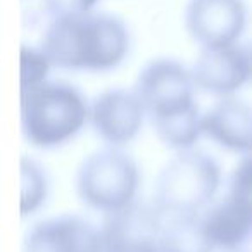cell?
<instances>
[{"label": "cell", "instance_id": "obj_1", "mask_svg": "<svg viewBox=\"0 0 252 252\" xmlns=\"http://www.w3.org/2000/svg\"><path fill=\"white\" fill-rule=\"evenodd\" d=\"M40 47L59 69L109 71L128 56L130 33L118 18L92 11L50 19Z\"/></svg>", "mask_w": 252, "mask_h": 252}, {"label": "cell", "instance_id": "obj_2", "mask_svg": "<svg viewBox=\"0 0 252 252\" xmlns=\"http://www.w3.org/2000/svg\"><path fill=\"white\" fill-rule=\"evenodd\" d=\"M90 121V105L76 87L45 81L21 94V128L26 142L52 149L73 140Z\"/></svg>", "mask_w": 252, "mask_h": 252}, {"label": "cell", "instance_id": "obj_3", "mask_svg": "<svg viewBox=\"0 0 252 252\" xmlns=\"http://www.w3.org/2000/svg\"><path fill=\"white\" fill-rule=\"evenodd\" d=\"M221 185L218 162L195 149L169 159L156 182L154 206L164 218L200 216Z\"/></svg>", "mask_w": 252, "mask_h": 252}, {"label": "cell", "instance_id": "obj_4", "mask_svg": "<svg viewBox=\"0 0 252 252\" xmlns=\"http://www.w3.org/2000/svg\"><path fill=\"white\" fill-rule=\"evenodd\" d=\"M140 171L133 158L119 147L95 151L81 162L76 190L88 207L105 214L118 213L137 202Z\"/></svg>", "mask_w": 252, "mask_h": 252}, {"label": "cell", "instance_id": "obj_5", "mask_svg": "<svg viewBox=\"0 0 252 252\" xmlns=\"http://www.w3.org/2000/svg\"><path fill=\"white\" fill-rule=\"evenodd\" d=\"M195 90L192 69L175 59H154L145 64L135 85V94L151 119L195 107Z\"/></svg>", "mask_w": 252, "mask_h": 252}, {"label": "cell", "instance_id": "obj_6", "mask_svg": "<svg viewBox=\"0 0 252 252\" xmlns=\"http://www.w3.org/2000/svg\"><path fill=\"white\" fill-rule=\"evenodd\" d=\"M185 26L202 49L237 45L247 26V7L244 0H189Z\"/></svg>", "mask_w": 252, "mask_h": 252}, {"label": "cell", "instance_id": "obj_7", "mask_svg": "<svg viewBox=\"0 0 252 252\" xmlns=\"http://www.w3.org/2000/svg\"><path fill=\"white\" fill-rule=\"evenodd\" d=\"M100 230L104 252H162L159 244L162 214L154 204L133 202L118 213L107 214Z\"/></svg>", "mask_w": 252, "mask_h": 252}, {"label": "cell", "instance_id": "obj_8", "mask_svg": "<svg viewBox=\"0 0 252 252\" xmlns=\"http://www.w3.org/2000/svg\"><path fill=\"white\" fill-rule=\"evenodd\" d=\"M147 116L138 95L123 88H109L90 104V125L111 147L131 142L142 130Z\"/></svg>", "mask_w": 252, "mask_h": 252}, {"label": "cell", "instance_id": "obj_9", "mask_svg": "<svg viewBox=\"0 0 252 252\" xmlns=\"http://www.w3.org/2000/svg\"><path fill=\"white\" fill-rule=\"evenodd\" d=\"M197 90L218 98L233 97L245 83H251L247 47L228 45L202 49L192 67Z\"/></svg>", "mask_w": 252, "mask_h": 252}, {"label": "cell", "instance_id": "obj_10", "mask_svg": "<svg viewBox=\"0 0 252 252\" xmlns=\"http://www.w3.org/2000/svg\"><path fill=\"white\" fill-rule=\"evenodd\" d=\"M25 252H104L102 230L80 216L66 214L35 224Z\"/></svg>", "mask_w": 252, "mask_h": 252}, {"label": "cell", "instance_id": "obj_11", "mask_svg": "<svg viewBox=\"0 0 252 252\" xmlns=\"http://www.w3.org/2000/svg\"><path fill=\"white\" fill-rule=\"evenodd\" d=\"M204 137L235 154H252V105L235 97L218 98L202 114Z\"/></svg>", "mask_w": 252, "mask_h": 252}, {"label": "cell", "instance_id": "obj_12", "mask_svg": "<svg viewBox=\"0 0 252 252\" xmlns=\"http://www.w3.org/2000/svg\"><path fill=\"white\" fill-rule=\"evenodd\" d=\"M199 220L204 235L214 251L242 249L252 237L251 216L228 195L220 202L211 204Z\"/></svg>", "mask_w": 252, "mask_h": 252}, {"label": "cell", "instance_id": "obj_13", "mask_svg": "<svg viewBox=\"0 0 252 252\" xmlns=\"http://www.w3.org/2000/svg\"><path fill=\"white\" fill-rule=\"evenodd\" d=\"M158 138L176 152L190 151L204 135L202 130V114L199 105L176 114L162 116V118L151 119Z\"/></svg>", "mask_w": 252, "mask_h": 252}, {"label": "cell", "instance_id": "obj_14", "mask_svg": "<svg viewBox=\"0 0 252 252\" xmlns=\"http://www.w3.org/2000/svg\"><path fill=\"white\" fill-rule=\"evenodd\" d=\"M162 252H213L200 226L199 216L164 218L159 238Z\"/></svg>", "mask_w": 252, "mask_h": 252}, {"label": "cell", "instance_id": "obj_15", "mask_svg": "<svg viewBox=\"0 0 252 252\" xmlns=\"http://www.w3.org/2000/svg\"><path fill=\"white\" fill-rule=\"evenodd\" d=\"M49 192L43 169L28 158L21 159V214H33L42 207Z\"/></svg>", "mask_w": 252, "mask_h": 252}, {"label": "cell", "instance_id": "obj_16", "mask_svg": "<svg viewBox=\"0 0 252 252\" xmlns=\"http://www.w3.org/2000/svg\"><path fill=\"white\" fill-rule=\"evenodd\" d=\"M52 66L42 47H21V94L45 83Z\"/></svg>", "mask_w": 252, "mask_h": 252}, {"label": "cell", "instance_id": "obj_17", "mask_svg": "<svg viewBox=\"0 0 252 252\" xmlns=\"http://www.w3.org/2000/svg\"><path fill=\"white\" fill-rule=\"evenodd\" d=\"M226 195L235 200L252 220V154L244 156L233 168Z\"/></svg>", "mask_w": 252, "mask_h": 252}, {"label": "cell", "instance_id": "obj_18", "mask_svg": "<svg viewBox=\"0 0 252 252\" xmlns=\"http://www.w3.org/2000/svg\"><path fill=\"white\" fill-rule=\"evenodd\" d=\"M98 0H43V9L50 19L73 18L92 12Z\"/></svg>", "mask_w": 252, "mask_h": 252}, {"label": "cell", "instance_id": "obj_19", "mask_svg": "<svg viewBox=\"0 0 252 252\" xmlns=\"http://www.w3.org/2000/svg\"><path fill=\"white\" fill-rule=\"evenodd\" d=\"M247 54H249V64H251V83H252V45L247 47Z\"/></svg>", "mask_w": 252, "mask_h": 252}, {"label": "cell", "instance_id": "obj_20", "mask_svg": "<svg viewBox=\"0 0 252 252\" xmlns=\"http://www.w3.org/2000/svg\"><path fill=\"white\" fill-rule=\"evenodd\" d=\"M220 252H245L242 249H231V251H220Z\"/></svg>", "mask_w": 252, "mask_h": 252}]
</instances>
